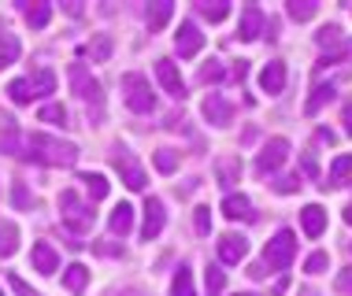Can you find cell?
I'll list each match as a JSON object with an SVG mask.
<instances>
[{
	"instance_id": "cell-1",
	"label": "cell",
	"mask_w": 352,
	"mask_h": 296,
	"mask_svg": "<svg viewBox=\"0 0 352 296\" xmlns=\"http://www.w3.org/2000/svg\"><path fill=\"white\" fill-rule=\"evenodd\" d=\"M26 159L45 167H74L78 163V145L63 137H52V133H26Z\"/></svg>"
},
{
	"instance_id": "cell-2",
	"label": "cell",
	"mask_w": 352,
	"mask_h": 296,
	"mask_svg": "<svg viewBox=\"0 0 352 296\" xmlns=\"http://www.w3.org/2000/svg\"><path fill=\"white\" fill-rule=\"evenodd\" d=\"M49 93H56V74L49 71V67H41V71L30 74V78H15L12 85H8V97H12L15 104H34L37 97H49Z\"/></svg>"
},
{
	"instance_id": "cell-3",
	"label": "cell",
	"mask_w": 352,
	"mask_h": 296,
	"mask_svg": "<svg viewBox=\"0 0 352 296\" xmlns=\"http://www.w3.org/2000/svg\"><path fill=\"white\" fill-rule=\"evenodd\" d=\"M122 100H126V108L138 111V115H148V111L156 108V93H152L145 74H138V71L122 74Z\"/></svg>"
},
{
	"instance_id": "cell-4",
	"label": "cell",
	"mask_w": 352,
	"mask_h": 296,
	"mask_svg": "<svg viewBox=\"0 0 352 296\" xmlns=\"http://www.w3.org/2000/svg\"><path fill=\"white\" fill-rule=\"evenodd\" d=\"M60 215H63V223H67L74 234H85V230L93 226V218H97L93 204L78 200V193H74V189H63V193H60Z\"/></svg>"
},
{
	"instance_id": "cell-5",
	"label": "cell",
	"mask_w": 352,
	"mask_h": 296,
	"mask_svg": "<svg viewBox=\"0 0 352 296\" xmlns=\"http://www.w3.org/2000/svg\"><path fill=\"white\" fill-rule=\"evenodd\" d=\"M71 85H74V93H78V97L89 104V119L93 115H104V93H100V82L93 78L89 71H85V63H74L71 67Z\"/></svg>"
},
{
	"instance_id": "cell-6",
	"label": "cell",
	"mask_w": 352,
	"mask_h": 296,
	"mask_svg": "<svg viewBox=\"0 0 352 296\" xmlns=\"http://www.w3.org/2000/svg\"><path fill=\"white\" fill-rule=\"evenodd\" d=\"M293 255H297V234H293V230H278L267 241V248H263V266H271V271H285V266L293 263Z\"/></svg>"
},
{
	"instance_id": "cell-7",
	"label": "cell",
	"mask_w": 352,
	"mask_h": 296,
	"mask_svg": "<svg viewBox=\"0 0 352 296\" xmlns=\"http://www.w3.org/2000/svg\"><path fill=\"white\" fill-rule=\"evenodd\" d=\"M111 163H116V170L122 174V181H126L130 189H138V193H141V189H145V181H148V178H145V170H141L138 156H134V152H130V148L116 145V148H111Z\"/></svg>"
},
{
	"instance_id": "cell-8",
	"label": "cell",
	"mask_w": 352,
	"mask_h": 296,
	"mask_svg": "<svg viewBox=\"0 0 352 296\" xmlns=\"http://www.w3.org/2000/svg\"><path fill=\"white\" fill-rule=\"evenodd\" d=\"M285 156H289V141H285V137H271L267 145L260 148V156H256V174H260V178L274 174V170L285 163Z\"/></svg>"
},
{
	"instance_id": "cell-9",
	"label": "cell",
	"mask_w": 352,
	"mask_h": 296,
	"mask_svg": "<svg viewBox=\"0 0 352 296\" xmlns=\"http://www.w3.org/2000/svg\"><path fill=\"white\" fill-rule=\"evenodd\" d=\"M167 226V212L160 196H145V226H141V241H156Z\"/></svg>"
},
{
	"instance_id": "cell-10",
	"label": "cell",
	"mask_w": 352,
	"mask_h": 296,
	"mask_svg": "<svg viewBox=\"0 0 352 296\" xmlns=\"http://www.w3.org/2000/svg\"><path fill=\"white\" fill-rule=\"evenodd\" d=\"M175 49L182 60H193L197 52L204 49V34H201V26L197 23H182L178 26V34H175Z\"/></svg>"
},
{
	"instance_id": "cell-11",
	"label": "cell",
	"mask_w": 352,
	"mask_h": 296,
	"mask_svg": "<svg viewBox=\"0 0 352 296\" xmlns=\"http://www.w3.org/2000/svg\"><path fill=\"white\" fill-rule=\"evenodd\" d=\"M156 78H160V85H164L167 97L186 100V82H182V74H178V67L170 60H156Z\"/></svg>"
},
{
	"instance_id": "cell-12",
	"label": "cell",
	"mask_w": 352,
	"mask_h": 296,
	"mask_svg": "<svg viewBox=\"0 0 352 296\" xmlns=\"http://www.w3.org/2000/svg\"><path fill=\"white\" fill-rule=\"evenodd\" d=\"M204 119L212 122V126H226V122H234V104L223 97V93H208L204 97Z\"/></svg>"
},
{
	"instance_id": "cell-13",
	"label": "cell",
	"mask_w": 352,
	"mask_h": 296,
	"mask_svg": "<svg viewBox=\"0 0 352 296\" xmlns=\"http://www.w3.org/2000/svg\"><path fill=\"white\" fill-rule=\"evenodd\" d=\"M263 34V12L260 4H245L241 8V23H237V37L241 41H256Z\"/></svg>"
},
{
	"instance_id": "cell-14",
	"label": "cell",
	"mask_w": 352,
	"mask_h": 296,
	"mask_svg": "<svg viewBox=\"0 0 352 296\" xmlns=\"http://www.w3.org/2000/svg\"><path fill=\"white\" fill-rule=\"evenodd\" d=\"M30 263H34L37 274H56V271H60V255H56V248H52L49 241H37V244H34Z\"/></svg>"
},
{
	"instance_id": "cell-15",
	"label": "cell",
	"mask_w": 352,
	"mask_h": 296,
	"mask_svg": "<svg viewBox=\"0 0 352 296\" xmlns=\"http://www.w3.org/2000/svg\"><path fill=\"white\" fill-rule=\"evenodd\" d=\"M245 252H249V241L241 234H223L219 237V260L223 263H241Z\"/></svg>"
},
{
	"instance_id": "cell-16",
	"label": "cell",
	"mask_w": 352,
	"mask_h": 296,
	"mask_svg": "<svg viewBox=\"0 0 352 296\" xmlns=\"http://www.w3.org/2000/svg\"><path fill=\"white\" fill-rule=\"evenodd\" d=\"M260 89L271 93V97L285 89V63H282V60H271V63L260 71Z\"/></svg>"
},
{
	"instance_id": "cell-17",
	"label": "cell",
	"mask_w": 352,
	"mask_h": 296,
	"mask_svg": "<svg viewBox=\"0 0 352 296\" xmlns=\"http://www.w3.org/2000/svg\"><path fill=\"white\" fill-rule=\"evenodd\" d=\"M300 230L308 237H322V230H327V212H322L319 204H308L300 212Z\"/></svg>"
},
{
	"instance_id": "cell-18",
	"label": "cell",
	"mask_w": 352,
	"mask_h": 296,
	"mask_svg": "<svg viewBox=\"0 0 352 296\" xmlns=\"http://www.w3.org/2000/svg\"><path fill=\"white\" fill-rule=\"evenodd\" d=\"M19 52H23V45H19V37L8 30L4 23H0V71L4 67H12L15 60H19Z\"/></svg>"
},
{
	"instance_id": "cell-19",
	"label": "cell",
	"mask_w": 352,
	"mask_h": 296,
	"mask_svg": "<svg viewBox=\"0 0 352 296\" xmlns=\"http://www.w3.org/2000/svg\"><path fill=\"white\" fill-rule=\"evenodd\" d=\"M170 15H175V4H170V0L148 4V8H145V23H148V30H152V34H156V30H164V26L170 23Z\"/></svg>"
},
{
	"instance_id": "cell-20",
	"label": "cell",
	"mask_w": 352,
	"mask_h": 296,
	"mask_svg": "<svg viewBox=\"0 0 352 296\" xmlns=\"http://www.w3.org/2000/svg\"><path fill=\"white\" fill-rule=\"evenodd\" d=\"M108 230L116 237H126L130 230H134V207H130V204H116V212H111V218H108Z\"/></svg>"
},
{
	"instance_id": "cell-21",
	"label": "cell",
	"mask_w": 352,
	"mask_h": 296,
	"mask_svg": "<svg viewBox=\"0 0 352 296\" xmlns=\"http://www.w3.org/2000/svg\"><path fill=\"white\" fill-rule=\"evenodd\" d=\"M223 215L226 218H252V204L245 193H230L223 200Z\"/></svg>"
},
{
	"instance_id": "cell-22",
	"label": "cell",
	"mask_w": 352,
	"mask_h": 296,
	"mask_svg": "<svg viewBox=\"0 0 352 296\" xmlns=\"http://www.w3.org/2000/svg\"><path fill=\"white\" fill-rule=\"evenodd\" d=\"M349 178H352V156L345 152V156H338L334 163H330V178L322 181V185H327V189H334V185H345Z\"/></svg>"
},
{
	"instance_id": "cell-23",
	"label": "cell",
	"mask_w": 352,
	"mask_h": 296,
	"mask_svg": "<svg viewBox=\"0 0 352 296\" xmlns=\"http://www.w3.org/2000/svg\"><path fill=\"white\" fill-rule=\"evenodd\" d=\"M330 100H334V85H330V82H319L316 89H311L308 104H304V115H319V108H322V104H330Z\"/></svg>"
},
{
	"instance_id": "cell-24",
	"label": "cell",
	"mask_w": 352,
	"mask_h": 296,
	"mask_svg": "<svg viewBox=\"0 0 352 296\" xmlns=\"http://www.w3.org/2000/svg\"><path fill=\"white\" fill-rule=\"evenodd\" d=\"M0 122H4V126H0V148H4L8 156H19V122L12 115H4Z\"/></svg>"
},
{
	"instance_id": "cell-25",
	"label": "cell",
	"mask_w": 352,
	"mask_h": 296,
	"mask_svg": "<svg viewBox=\"0 0 352 296\" xmlns=\"http://www.w3.org/2000/svg\"><path fill=\"white\" fill-rule=\"evenodd\" d=\"M78 181L85 185V193H89L93 200H104V196H108V178L97 174V170H85V174H78Z\"/></svg>"
},
{
	"instance_id": "cell-26",
	"label": "cell",
	"mask_w": 352,
	"mask_h": 296,
	"mask_svg": "<svg viewBox=\"0 0 352 296\" xmlns=\"http://www.w3.org/2000/svg\"><path fill=\"white\" fill-rule=\"evenodd\" d=\"M215 170H219V181H223V185L241 181V159H237V156H223V159L215 163Z\"/></svg>"
},
{
	"instance_id": "cell-27",
	"label": "cell",
	"mask_w": 352,
	"mask_h": 296,
	"mask_svg": "<svg viewBox=\"0 0 352 296\" xmlns=\"http://www.w3.org/2000/svg\"><path fill=\"white\" fill-rule=\"evenodd\" d=\"M63 285H67V293H82L85 285H89V271H85L82 263H71L67 271H63Z\"/></svg>"
},
{
	"instance_id": "cell-28",
	"label": "cell",
	"mask_w": 352,
	"mask_h": 296,
	"mask_svg": "<svg viewBox=\"0 0 352 296\" xmlns=\"http://www.w3.org/2000/svg\"><path fill=\"white\" fill-rule=\"evenodd\" d=\"M15 248H19V226L0 223V255H15Z\"/></svg>"
},
{
	"instance_id": "cell-29",
	"label": "cell",
	"mask_w": 352,
	"mask_h": 296,
	"mask_svg": "<svg viewBox=\"0 0 352 296\" xmlns=\"http://www.w3.org/2000/svg\"><path fill=\"white\" fill-rule=\"evenodd\" d=\"M289 19H297V23H308V19H316V12H319V4H311V0H289Z\"/></svg>"
},
{
	"instance_id": "cell-30",
	"label": "cell",
	"mask_w": 352,
	"mask_h": 296,
	"mask_svg": "<svg viewBox=\"0 0 352 296\" xmlns=\"http://www.w3.org/2000/svg\"><path fill=\"white\" fill-rule=\"evenodd\" d=\"M197 12H201L208 23H223V19L230 15V4H226V0H215V4H197Z\"/></svg>"
},
{
	"instance_id": "cell-31",
	"label": "cell",
	"mask_w": 352,
	"mask_h": 296,
	"mask_svg": "<svg viewBox=\"0 0 352 296\" xmlns=\"http://www.w3.org/2000/svg\"><path fill=\"white\" fill-rule=\"evenodd\" d=\"M49 19H52V4H34V8H26V23H30L34 30L49 26Z\"/></svg>"
},
{
	"instance_id": "cell-32",
	"label": "cell",
	"mask_w": 352,
	"mask_h": 296,
	"mask_svg": "<svg viewBox=\"0 0 352 296\" xmlns=\"http://www.w3.org/2000/svg\"><path fill=\"white\" fill-rule=\"evenodd\" d=\"M170 289H175V296H197V293H193V274H189V266H178V271H175V285H170Z\"/></svg>"
},
{
	"instance_id": "cell-33",
	"label": "cell",
	"mask_w": 352,
	"mask_h": 296,
	"mask_svg": "<svg viewBox=\"0 0 352 296\" xmlns=\"http://www.w3.org/2000/svg\"><path fill=\"white\" fill-rule=\"evenodd\" d=\"M41 122H52V126H67V108H63V104H45V108H41Z\"/></svg>"
},
{
	"instance_id": "cell-34",
	"label": "cell",
	"mask_w": 352,
	"mask_h": 296,
	"mask_svg": "<svg viewBox=\"0 0 352 296\" xmlns=\"http://www.w3.org/2000/svg\"><path fill=\"white\" fill-rule=\"evenodd\" d=\"M175 167H178V152L175 148H160L156 152V170L160 174H175Z\"/></svg>"
},
{
	"instance_id": "cell-35",
	"label": "cell",
	"mask_w": 352,
	"mask_h": 296,
	"mask_svg": "<svg viewBox=\"0 0 352 296\" xmlns=\"http://www.w3.org/2000/svg\"><path fill=\"white\" fill-rule=\"evenodd\" d=\"M111 49H116V45H111V37H108V34H100L97 41L89 45V52H93V63H104V60L111 56Z\"/></svg>"
},
{
	"instance_id": "cell-36",
	"label": "cell",
	"mask_w": 352,
	"mask_h": 296,
	"mask_svg": "<svg viewBox=\"0 0 352 296\" xmlns=\"http://www.w3.org/2000/svg\"><path fill=\"white\" fill-rule=\"evenodd\" d=\"M204 285H208V296H219V293H223V285H226V274L219 271V266H208Z\"/></svg>"
},
{
	"instance_id": "cell-37",
	"label": "cell",
	"mask_w": 352,
	"mask_h": 296,
	"mask_svg": "<svg viewBox=\"0 0 352 296\" xmlns=\"http://www.w3.org/2000/svg\"><path fill=\"white\" fill-rule=\"evenodd\" d=\"M271 185H274V193L289 196V193H297V189H300V178L297 174H282V178H274Z\"/></svg>"
},
{
	"instance_id": "cell-38",
	"label": "cell",
	"mask_w": 352,
	"mask_h": 296,
	"mask_svg": "<svg viewBox=\"0 0 352 296\" xmlns=\"http://www.w3.org/2000/svg\"><path fill=\"white\" fill-rule=\"evenodd\" d=\"M193 223H197V234H201V237H208V234H212V207H197V212H193Z\"/></svg>"
},
{
	"instance_id": "cell-39",
	"label": "cell",
	"mask_w": 352,
	"mask_h": 296,
	"mask_svg": "<svg viewBox=\"0 0 352 296\" xmlns=\"http://www.w3.org/2000/svg\"><path fill=\"white\" fill-rule=\"evenodd\" d=\"M223 63H219V60H212V63H204L201 67V74H197V78H201V85H208V82H219V78H223Z\"/></svg>"
},
{
	"instance_id": "cell-40",
	"label": "cell",
	"mask_w": 352,
	"mask_h": 296,
	"mask_svg": "<svg viewBox=\"0 0 352 296\" xmlns=\"http://www.w3.org/2000/svg\"><path fill=\"white\" fill-rule=\"evenodd\" d=\"M327 266H330V255L327 252H311L308 263H304V271H308V274H322Z\"/></svg>"
},
{
	"instance_id": "cell-41",
	"label": "cell",
	"mask_w": 352,
	"mask_h": 296,
	"mask_svg": "<svg viewBox=\"0 0 352 296\" xmlns=\"http://www.w3.org/2000/svg\"><path fill=\"white\" fill-rule=\"evenodd\" d=\"M12 204L19 207V212H26V207L34 204V200H30V193H26V185H23V181H15V185H12Z\"/></svg>"
},
{
	"instance_id": "cell-42",
	"label": "cell",
	"mask_w": 352,
	"mask_h": 296,
	"mask_svg": "<svg viewBox=\"0 0 352 296\" xmlns=\"http://www.w3.org/2000/svg\"><path fill=\"white\" fill-rule=\"evenodd\" d=\"M8 285H12V293H15V296H41L37 289H30V285L19 278V274H8Z\"/></svg>"
},
{
	"instance_id": "cell-43",
	"label": "cell",
	"mask_w": 352,
	"mask_h": 296,
	"mask_svg": "<svg viewBox=\"0 0 352 296\" xmlns=\"http://www.w3.org/2000/svg\"><path fill=\"white\" fill-rule=\"evenodd\" d=\"M338 37H341L338 26H322V30L316 34V41L322 45V49H330V45H338Z\"/></svg>"
},
{
	"instance_id": "cell-44",
	"label": "cell",
	"mask_w": 352,
	"mask_h": 296,
	"mask_svg": "<svg viewBox=\"0 0 352 296\" xmlns=\"http://www.w3.org/2000/svg\"><path fill=\"white\" fill-rule=\"evenodd\" d=\"M334 285H338V293H341V296H352V271H341Z\"/></svg>"
},
{
	"instance_id": "cell-45",
	"label": "cell",
	"mask_w": 352,
	"mask_h": 296,
	"mask_svg": "<svg viewBox=\"0 0 352 296\" xmlns=\"http://www.w3.org/2000/svg\"><path fill=\"white\" fill-rule=\"evenodd\" d=\"M304 174L319 178V163H316V156H311V152H304Z\"/></svg>"
},
{
	"instance_id": "cell-46",
	"label": "cell",
	"mask_w": 352,
	"mask_h": 296,
	"mask_svg": "<svg viewBox=\"0 0 352 296\" xmlns=\"http://www.w3.org/2000/svg\"><path fill=\"white\" fill-rule=\"evenodd\" d=\"M93 248H97V252H100V255H119V252H122V248H119V244H93Z\"/></svg>"
},
{
	"instance_id": "cell-47",
	"label": "cell",
	"mask_w": 352,
	"mask_h": 296,
	"mask_svg": "<svg viewBox=\"0 0 352 296\" xmlns=\"http://www.w3.org/2000/svg\"><path fill=\"white\" fill-rule=\"evenodd\" d=\"M245 74H249V63H245V60H241V63H237V67H234V78H237V82H245Z\"/></svg>"
},
{
	"instance_id": "cell-48",
	"label": "cell",
	"mask_w": 352,
	"mask_h": 296,
	"mask_svg": "<svg viewBox=\"0 0 352 296\" xmlns=\"http://www.w3.org/2000/svg\"><path fill=\"white\" fill-rule=\"evenodd\" d=\"M345 133H352V104L345 108Z\"/></svg>"
},
{
	"instance_id": "cell-49",
	"label": "cell",
	"mask_w": 352,
	"mask_h": 296,
	"mask_svg": "<svg viewBox=\"0 0 352 296\" xmlns=\"http://www.w3.org/2000/svg\"><path fill=\"white\" fill-rule=\"evenodd\" d=\"M345 223H349V226H352V204H349V207H345Z\"/></svg>"
},
{
	"instance_id": "cell-50",
	"label": "cell",
	"mask_w": 352,
	"mask_h": 296,
	"mask_svg": "<svg viewBox=\"0 0 352 296\" xmlns=\"http://www.w3.org/2000/svg\"><path fill=\"white\" fill-rule=\"evenodd\" d=\"M119 296H141V293H119Z\"/></svg>"
},
{
	"instance_id": "cell-51",
	"label": "cell",
	"mask_w": 352,
	"mask_h": 296,
	"mask_svg": "<svg viewBox=\"0 0 352 296\" xmlns=\"http://www.w3.org/2000/svg\"><path fill=\"white\" fill-rule=\"evenodd\" d=\"M234 296H256V293H234Z\"/></svg>"
},
{
	"instance_id": "cell-52",
	"label": "cell",
	"mask_w": 352,
	"mask_h": 296,
	"mask_svg": "<svg viewBox=\"0 0 352 296\" xmlns=\"http://www.w3.org/2000/svg\"><path fill=\"white\" fill-rule=\"evenodd\" d=\"M349 252H352V244H349Z\"/></svg>"
},
{
	"instance_id": "cell-53",
	"label": "cell",
	"mask_w": 352,
	"mask_h": 296,
	"mask_svg": "<svg viewBox=\"0 0 352 296\" xmlns=\"http://www.w3.org/2000/svg\"><path fill=\"white\" fill-rule=\"evenodd\" d=\"M0 296H4V293H0Z\"/></svg>"
}]
</instances>
